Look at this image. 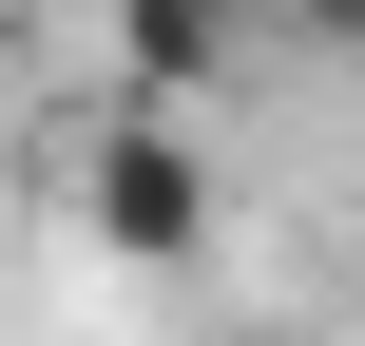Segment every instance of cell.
Listing matches in <instances>:
<instances>
[{"label": "cell", "mask_w": 365, "mask_h": 346, "mask_svg": "<svg viewBox=\"0 0 365 346\" xmlns=\"http://www.w3.org/2000/svg\"><path fill=\"white\" fill-rule=\"evenodd\" d=\"M58 193H77V231L135 250V270H192V250H212V154L173 135V96H115V116L58 154Z\"/></svg>", "instance_id": "6da1fadb"}, {"label": "cell", "mask_w": 365, "mask_h": 346, "mask_svg": "<svg viewBox=\"0 0 365 346\" xmlns=\"http://www.w3.org/2000/svg\"><path fill=\"white\" fill-rule=\"evenodd\" d=\"M96 39H115V96H212L231 77V39H250V0H96Z\"/></svg>", "instance_id": "7a4b0ae2"}, {"label": "cell", "mask_w": 365, "mask_h": 346, "mask_svg": "<svg viewBox=\"0 0 365 346\" xmlns=\"http://www.w3.org/2000/svg\"><path fill=\"white\" fill-rule=\"evenodd\" d=\"M269 19H289L308 58H346V77H365V0H269Z\"/></svg>", "instance_id": "3957f363"}]
</instances>
